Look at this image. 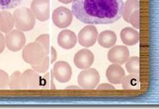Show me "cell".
<instances>
[{
  "label": "cell",
  "mask_w": 159,
  "mask_h": 109,
  "mask_svg": "<svg viewBox=\"0 0 159 109\" xmlns=\"http://www.w3.org/2000/svg\"><path fill=\"white\" fill-rule=\"evenodd\" d=\"M77 36L73 31L66 30L61 31L57 37V43L61 48L66 49H70L74 48L77 44Z\"/></svg>",
  "instance_id": "obj_13"
},
{
  "label": "cell",
  "mask_w": 159,
  "mask_h": 109,
  "mask_svg": "<svg viewBox=\"0 0 159 109\" xmlns=\"http://www.w3.org/2000/svg\"><path fill=\"white\" fill-rule=\"evenodd\" d=\"M43 47L39 43L32 42L25 45L22 52V58L25 62L32 66L39 64L46 57Z\"/></svg>",
  "instance_id": "obj_3"
},
{
  "label": "cell",
  "mask_w": 159,
  "mask_h": 109,
  "mask_svg": "<svg viewBox=\"0 0 159 109\" xmlns=\"http://www.w3.org/2000/svg\"><path fill=\"white\" fill-rule=\"evenodd\" d=\"M6 47V43H5V36H3L2 32H0V54H2Z\"/></svg>",
  "instance_id": "obj_29"
},
{
  "label": "cell",
  "mask_w": 159,
  "mask_h": 109,
  "mask_svg": "<svg viewBox=\"0 0 159 109\" xmlns=\"http://www.w3.org/2000/svg\"><path fill=\"white\" fill-rule=\"evenodd\" d=\"M120 36L122 43L125 45L132 46L137 44L139 41V32L134 28L127 27L121 31Z\"/></svg>",
  "instance_id": "obj_15"
},
{
  "label": "cell",
  "mask_w": 159,
  "mask_h": 109,
  "mask_svg": "<svg viewBox=\"0 0 159 109\" xmlns=\"http://www.w3.org/2000/svg\"><path fill=\"white\" fill-rule=\"evenodd\" d=\"M130 58V52L126 46L116 45L113 46L108 53V59L114 64H124Z\"/></svg>",
  "instance_id": "obj_10"
},
{
  "label": "cell",
  "mask_w": 159,
  "mask_h": 109,
  "mask_svg": "<svg viewBox=\"0 0 159 109\" xmlns=\"http://www.w3.org/2000/svg\"><path fill=\"white\" fill-rule=\"evenodd\" d=\"M15 27L22 32H28L34 28L36 18L30 8L20 7L13 13Z\"/></svg>",
  "instance_id": "obj_2"
},
{
  "label": "cell",
  "mask_w": 159,
  "mask_h": 109,
  "mask_svg": "<svg viewBox=\"0 0 159 109\" xmlns=\"http://www.w3.org/2000/svg\"><path fill=\"white\" fill-rule=\"evenodd\" d=\"M49 54H50V57H49L50 58V62L51 63H53L57 58V52L54 47H50V53H49Z\"/></svg>",
  "instance_id": "obj_28"
},
{
  "label": "cell",
  "mask_w": 159,
  "mask_h": 109,
  "mask_svg": "<svg viewBox=\"0 0 159 109\" xmlns=\"http://www.w3.org/2000/svg\"><path fill=\"white\" fill-rule=\"evenodd\" d=\"M15 27L13 15L9 11L3 10L0 11V32L7 33Z\"/></svg>",
  "instance_id": "obj_16"
},
{
  "label": "cell",
  "mask_w": 159,
  "mask_h": 109,
  "mask_svg": "<svg viewBox=\"0 0 159 109\" xmlns=\"http://www.w3.org/2000/svg\"><path fill=\"white\" fill-rule=\"evenodd\" d=\"M94 54L89 49H83L79 50L74 58V63L79 69L86 70L91 67L94 62Z\"/></svg>",
  "instance_id": "obj_11"
},
{
  "label": "cell",
  "mask_w": 159,
  "mask_h": 109,
  "mask_svg": "<svg viewBox=\"0 0 159 109\" xmlns=\"http://www.w3.org/2000/svg\"><path fill=\"white\" fill-rule=\"evenodd\" d=\"M9 88L11 90H20L21 86V73L20 71H15L9 79Z\"/></svg>",
  "instance_id": "obj_21"
},
{
  "label": "cell",
  "mask_w": 159,
  "mask_h": 109,
  "mask_svg": "<svg viewBox=\"0 0 159 109\" xmlns=\"http://www.w3.org/2000/svg\"><path fill=\"white\" fill-rule=\"evenodd\" d=\"M40 84V77L39 73L33 69L26 70L21 74V86L22 89L34 90L39 88Z\"/></svg>",
  "instance_id": "obj_12"
},
{
  "label": "cell",
  "mask_w": 159,
  "mask_h": 109,
  "mask_svg": "<svg viewBox=\"0 0 159 109\" xmlns=\"http://www.w3.org/2000/svg\"><path fill=\"white\" fill-rule=\"evenodd\" d=\"M137 9H139V0H126L124 3V11L122 14L125 21L128 23L129 17L131 13Z\"/></svg>",
  "instance_id": "obj_19"
},
{
  "label": "cell",
  "mask_w": 159,
  "mask_h": 109,
  "mask_svg": "<svg viewBox=\"0 0 159 109\" xmlns=\"http://www.w3.org/2000/svg\"><path fill=\"white\" fill-rule=\"evenodd\" d=\"M126 76L125 71L121 65H110L106 71V78L111 84H120Z\"/></svg>",
  "instance_id": "obj_14"
},
{
  "label": "cell",
  "mask_w": 159,
  "mask_h": 109,
  "mask_svg": "<svg viewBox=\"0 0 159 109\" xmlns=\"http://www.w3.org/2000/svg\"><path fill=\"white\" fill-rule=\"evenodd\" d=\"M126 69L131 75H139V58L132 57L126 61Z\"/></svg>",
  "instance_id": "obj_20"
},
{
  "label": "cell",
  "mask_w": 159,
  "mask_h": 109,
  "mask_svg": "<svg viewBox=\"0 0 159 109\" xmlns=\"http://www.w3.org/2000/svg\"><path fill=\"white\" fill-rule=\"evenodd\" d=\"M30 10L39 21H47L50 18V0H32Z\"/></svg>",
  "instance_id": "obj_8"
},
{
  "label": "cell",
  "mask_w": 159,
  "mask_h": 109,
  "mask_svg": "<svg viewBox=\"0 0 159 109\" xmlns=\"http://www.w3.org/2000/svg\"><path fill=\"white\" fill-rule=\"evenodd\" d=\"M100 74L96 69L88 68L81 71L78 76V84L80 87L87 90H92L96 87L100 83Z\"/></svg>",
  "instance_id": "obj_4"
},
{
  "label": "cell",
  "mask_w": 159,
  "mask_h": 109,
  "mask_svg": "<svg viewBox=\"0 0 159 109\" xmlns=\"http://www.w3.org/2000/svg\"><path fill=\"white\" fill-rule=\"evenodd\" d=\"M52 21L55 25L58 28H67L73 21L72 12L66 6H59L53 11Z\"/></svg>",
  "instance_id": "obj_7"
},
{
  "label": "cell",
  "mask_w": 159,
  "mask_h": 109,
  "mask_svg": "<svg viewBox=\"0 0 159 109\" xmlns=\"http://www.w3.org/2000/svg\"><path fill=\"white\" fill-rule=\"evenodd\" d=\"M25 42H26V39L24 32H22V31L12 29L6 33L5 43H6V46L10 51H19L25 47Z\"/></svg>",
  "instance_id": "obj_5"
},
{
  "label": "cell",
  "mask_w": 159,
  "mask_h": 109,
  "mask_svg": "<svg viewBox=\"0 0 159 109\" xmlns=\"http://www.w3.org/2000/svg\"><path fill=\"white\" fill-rule=\"evenodd\" d=\"M9 75L4 71L0 70V89L6 88L9 84Z\"/></svg>",
  "instance_id": "obj_26"
},
{
  "label": "cell",
  "mask_w": 159,
  "mask_h": 109,
  "mask_svg": "<svg viewBox=\"0 0 159 109\" xmlns=\"http://www.w3.org/2000/svg\"><path fill=\"white\" fill-rule=\"evenodd\" d=\"M68 89H79V87H69Z\"/></svg>",
  "instance_id": "obj_32"
},
{
  "label": "cell",
  "mask_w": 159,
  "mask_h": 109,
  "mask_svg": "<svg viewBox=\"0 0 159 109\" xmlns=\"http://www.w3.org/2000/svg\"><path fill=\"white\" fill-rule=\"evenodd\" d=\"M99 90H115L113 85L109 83H102L98 87Z\"/></svg>",
  "instance_id": "obj_30"
},
{
  "label": "cell",
  "mask_w": 159,
  "mask_h": 109,
  "mask_svg": "<svg viewBox=\"0 0 159 109\" xmlns=\"http://www.w3.org/2000/svg\"><path fill=\"white\" fill-rule=\"evenodd\" d=\"M23 2V0H0V9L10 10L13 9Z\"/></svg>",
  "instance_id": "obj_24"
},
{
  "label": "cell",
  "mask_w": 159,
  "mask_h": 109,
  "mask_svg": "<svg viewBox=\"0 0 159 109\" xmlns=\"http://www.w3.org/2000/svg\"><path fill=\"white\" fill-rule=\"evenodd\" d=\"M122 88L128 91H136L140 88V79L139 75H130L125 76L122 81Z\"/></svg>",
  "instance_id": "obj_18"
},
{
  "label": "cell",
  "mask_w": 159,
  "mask_h": 109,
  "mask_svg": "<svg viewBox=\"0 0 159 109\" xmlns=\"http://www.w3.org/2000/svg\"><path fill=\"white\" fill-rule=\"evenodd\" d=\"M98 37V31L93 25L85 26L79 32L77 39L82 46L85 48L92 47L95 45Z\"/></svg>",
  "instance_id": "obj_6"
},
{
  "label": "cell",
  "mask_w": 159,
  "mask_h": 109,
  "mask_svg": "<svg viewBox=\"0 0 159 109\" xmlns=\"http://www.w3.org/2000/svg\"><path fill=\"white\" fill-rule=\"evenodd\" d=\"M128 23L136 29H139V9H137L131 13L129 17Z\"/></svg>",
  "instance_id": "obj_25"
},
{
  "label": "cell",
  "mask_w": 159,
  "mask_h": 109,
  "mask_svg": "<svg viewBox=\"0 0 159 109\" xmlns=\"http://www.w3.org/2000/svg\"><path fill=\"white\" fill-rule=\"evenodd\" d=\"M52 74L57 81L65 83L70 81L72 77V68L68 62L60 61L55 63Z\"/></svg>",
  "instance_id": "obj_9"
},
{
  "label": "cell",
  "mask_w": 159,
  "mask_h": 109,
  "mask_svg": "<svg viewBox=\"0 0 159 109\" xmlns=\"http://www.w3.org/2000/svg\"><path fill=\"white\" fill-rule=\"evenodd\" d=\"M58 1L62 2V3H65V4H69V3L73 2V0H58Z\"/></svg>",
  "instance_id": "obj_31"
},
{
  "label": "cell",
  "mask_w": 159,
  "mask_h": 109,
  "mask_svg": "<svg viewBox=\"0 0 159 109\" xmlns=\"http://www.w3.org/2000/svg\"><path fill=\"white\" fill-rule=\"evenodd\" d=\"M123 11V0H73L71 10L79 20L91 25L113 24Z\"/></svg>",
  "instance_id": "obj_1"
},
{
  "label": "cell",
  "mask_w": 159,
  "mask_h": 109,
  "mask_svg": "<svg viewBox=\"0 0 159 109\" xmlns=\"http://www.w3.org/2000/svg\"><path fill=\"white\" fill-rule=\"evenodd\" d=\"M49 64H50V58L48 55L44 58L43 60L39 64L32 66V69L39 74H43L48 71V68H49Z\"/></svg>",
  "instance_id": "obj_23"
},
{
  "label": "cell",
  "mask_w": 159,
  "mask_h": 109,
  "mask_svg": "<svg viewBox=\"0 0 159 109\" xmlns=\"http://www.w3.org/2000/svg\"><path fill=\"white\" fill-rule=\"evenodd\" d=\"M51 74L52 73H48L45 76H44V79L46 80V87H48V85H50L51 89H55L56 87L54 85V81H53V78H54V75H52V77H50Z\"/></svg>",
  "instance_id": "obj_27"
},
{
  "label": "cell",
  "mask_w": 159,
  "mask_h": 109,
  "mask_svg": "<svg viewBox=\"0 0 159 109\" xmlns=\"http://www.w3.org/2000/svg\"><path fill=\"white\" fill-rule=\"evenodd\" d=\"M35 41L39 43L40 45L43 47L44 51L46 55H49L50 53V36L48 34H43L38 36Z\"/></svg>",
  "instance_id": "obj_22"
},
{
  "label": "cell",
  "mask_w": 159,
  "mask_h": 109,
  "mask_svg": "<svg viewBox=\"0 0 159 109\" xmlns=\"http://www.w3.org/2000/svg\"><path fill=\"white\" fill-rule=\"evenodd\" d=\"M98 42L102 47L104 48H111L113 45H115L117 42V35L113 31L106 30L100 32V35L97 37Z\"/></svg>",
  "instance_id": "obj_17"
}]
</instances>
